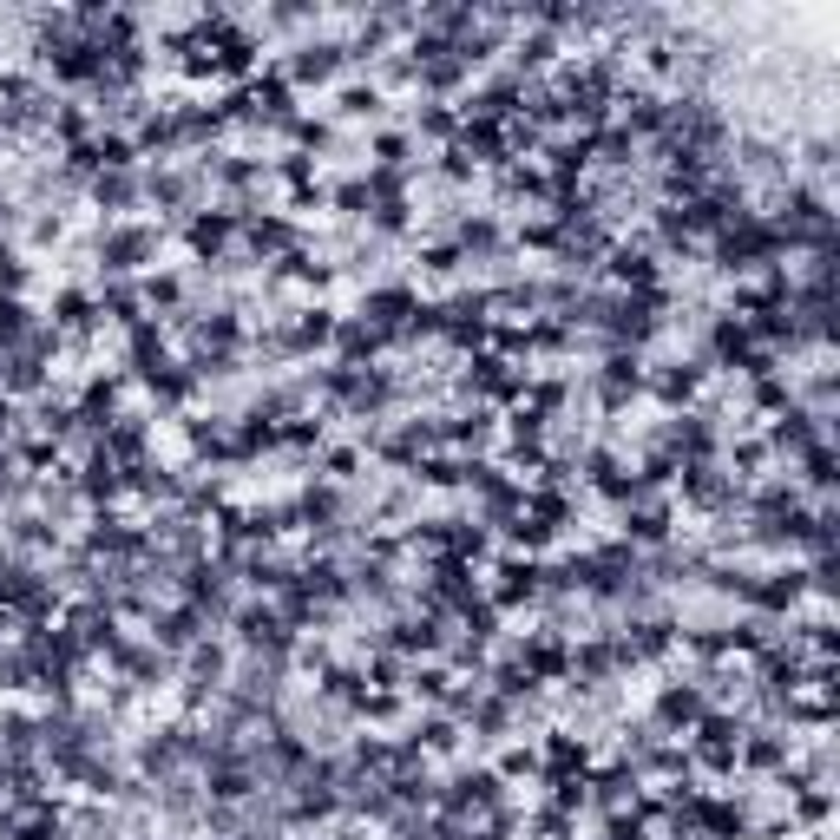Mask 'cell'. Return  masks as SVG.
<instances>
[{
  "mask_svg": "<svg viewBox=\"0 0 840 840\" xmlns=\"http://www.w3.org/2000/svg\"><path fill=\"white\" fill-rule=\"evenodd\" d=\"M145 250H151L145 230H125V237H112V243H106V257H112V270H125V263H139Z\"/></svg>",
  "mask_w": 840,
  "mask_h": 840,
  "instance_id": "obj_1",
  "label": "cell"
},
{
  "mask_svg": "<svg viewBox=\"0 0 840 840\" xmlns=\"http://www.w3.org/2000/svg\"><path fill=\"white\" fill-rule=\"evenodd\" d=\"M368 315H375V322H400V315H414V296L408 289H388V296L368 302Z\"/></svg>",
  "mask_w": 840,
  "mask_h": 840,
  "instance_id": "obj_2",
  "label": "cell"
},
{
  "mask_svg": "<svg viewBox=\"0 0 840 840\" xmlns=\"http://www.w3.org/2000/svg\"><path fill=\"white\" fill-rule=\"evenodd\" d=\"M243 637H250V644H282V624H276L270 611H243Z\"/></svg>",
  "mask_w": 840,
  "mask_h": 840,
  "instance_id": "obj_3",
  "label": "cell"
},
{
  "mask_svg": "<svg viewBox=\"0 0 840 840\" xmlns=\"http://www.w3.org/2000/svg\"><path fill=\"white\" fill-rule=\"evenodd\" d=\"M696 709H702L696 690H670V696H663V722H690Z\"/></svg>",
  "mask_w": 840,
  "mask_h": 840,
  "instance_id": "obj_4",
  "label": "cell"
},
{
  "mask_svg": "<svg viewBox=\"0 0 840 840\" xmlns=\"http://www.w3.org/2000/svg\"><path fill=\"white\" fill-rule=\"evenodd\" d=\"M329 66H335V53H329V46H315V53H302V59H296V73H315V79H322Z\"/></svg>",
  "mask_w": 840,
  "mask_h": 840,
  "instance_id": "obj_5",
  "label": "cell"
}]
</instances>
